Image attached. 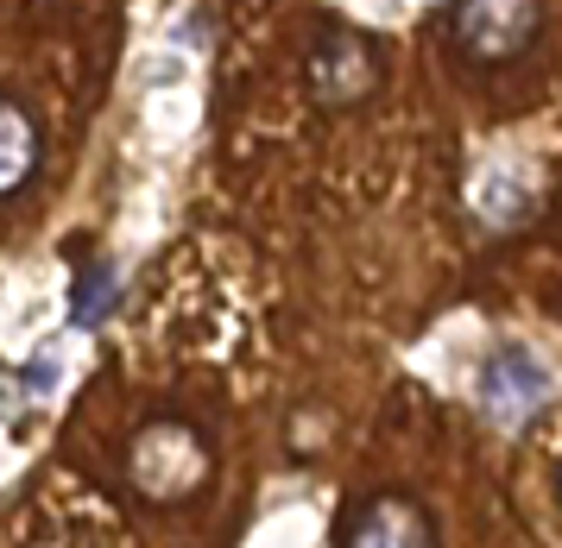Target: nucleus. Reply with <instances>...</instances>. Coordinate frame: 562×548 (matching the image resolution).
Listing matches in <instances>:
<instances>
[{
	"instance_id": "1",
	"label": "nucleus",
	"mask_w": 562,
	"mask_h": 548,
	"mask_svg": "<svg viewBox=\"0 0 562 548\" xmlns=\"http://www.w3.org/2000/svg\"><path fill=\"white\" fill-rule=\"evenodd\" d=\"M127 479L153 504L196 499V492L209 486V448H203V435H196L190 423H178V416H158V423H146L139 435H133V448H127Z\"/></svg>"
},
{
	"instance_id": "2",
	"label": "nucleus",
	"mask_w": 562,
	"mask_h": 548,
	"mask_svg": "<svg viewBox=\"0 0 562 548\" xmlns=\"http://www.w3.org/2000/svg\"><path fill=\"white\" fill-rule=\"evenodd\" d=\"M543 32V0H449V45L474 70L525 57Z\"/></svg>"
},
{
	"instance_id": "3",
	"label": "nucleus",
	"mask_w": 562,
	"mask_h": 548,
	"mask_svg": "<svg viewBox=\"0 0 562 548\" xmlns=\"http://www.w3.org/2000/svg\"><path fill=\"white\" fill-rule=\"evenodd\" d=\"M380 45L367 32H348V25H329L316 50H310V101L316 107H355L380 89Z\"/></svg>"
},
{
	"instance_id": "4",
	"label": "nucleus",
	"mask_w": 562,
	"mask_h": 548,
	"mask_svg": "<svg viewBox=\"0 0 562 548\" xmlns=\"http://www.w3.org/2000/svg\"><path fill=\"white\" fill-rule=\"evenodd\" d=\"M341 548H436V524L411 492H373L355 504Z\"/></svg>"
},
{
	"instance_id": "5",
	"label": "nucleus",
	"mask_w": 562,
	"mask_h": 548,
	"mask_svg": "<svg viewBox=\"0 0 562 548\" xmlns=\"http://www.w3.org/2000/svg\"><path fill=\"white\" fill-rule=\"evenodd\" d=\"M543 398H550V373H543L525 347H499L493 359H486L481 410L493 416V423H525Z\"/></svg>"
},
{
	"instance_id": "6",
	"label": "nucleus",
	"mask_w": 562,
	"mask_h": 548,
	"mask_svg": "<svg viewBox=\"0 0 562 548\" xmlns=\"http://www.w3.org/2000/svg\"><path fill=\"white\" fill-rule=\"evenodd\" d=\"M38 151H45V139H38L32 107L13 95H0V202L20 196L32 176H38Z\"/></svg>"
},
{
	"instance_id": "7",
	"label": "nucleus",
	"mask_w": 562,
	"mask_h": 548,
	"mask_svg": "<svg viewBox=\"0 0 562 548\" xmlns=\"http://www.w3.org/2000/svg\"><path fill=\"white\" fill-rule=\"evenodd\" d=\"M108 302H114V272H108V265H89L82 284H77V322L95 328L108 316Z\"/></svg>"
}]
</instances>
